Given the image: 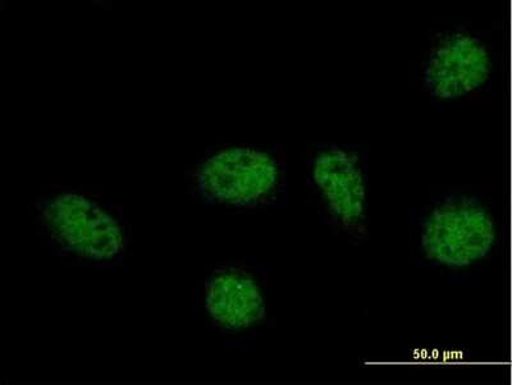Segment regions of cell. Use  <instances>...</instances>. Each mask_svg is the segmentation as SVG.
<instances>
[{
  "instance_id": "obj_3",
  "label": "cell",
  "mask_w": 512,
  "mask_h": 385,
  "mask_svg": "<svg viewBox=\"0 0 512 385\" xmlns=\"http://www.w3.org/2000/svg\"><path fill=\"white\" fill-rule=\"evenodd\" d=\"M498 241L500 222L495 210L472 192H451L425 205L416 227L420 258L451 272L484 263Z\"/></svg>"
},
{
  "instance_id": "obj_2",
  "label": "cell",
  "mask_w": 512,
  "mask_h": 385,
  "mask_svg": "<svg viewBox=\"0 0 512 385\" xmlns=\"http://www.w3.org/2000/svg\"><path fill=\"white\" fill-rule=\"evenodd\" d=\"M190 180L205 204L233 210L265 209L285 199L286 159L277 145H221L201 155Z\"/></svg>"
},
{
  "instance_id": "obj_6",
  "label": "cell",
  "mask_w": 512,
  "mask_h": 385,
  "mask_svg": "<svg viewBox=\"0 0 512 385\" xmlns=\"http://www.w3.org/2000/svg\"><path fill=\"white\" fill-rule=\"evenodd\" d=\"M204 307L219 332L244 334L263 327L268 318L264 275L248 264L216 265L205 279Z\"/></svg>"
},
{
  "instance_id": "obj_5",
  "label": "cell",
  "mask_w": 512,
  "mask_h": 385,
  "mask_svg": "<svg viewBox=\"0 0 512 385\" xmlns=\"http://www.w3.org/2000/svg\"><path fill=\"white\" fill-rule=\"evenodd\" d=\"M497 70L491 41L479 31L455 26L437 32L423 50L419 81L438 100L472 99L487 91Z\"/></svg>"
},
{
  "instance_id": "obj_1",
  "label": "cell",
  "mask_w": 512,
  "mask_h": 385,
  "mask_svg": "<svg viewBox=\"0 0 512 385\" xmlns=\"http://www.w3.org/2000/svg\"><path fill=\"white\" fill-rule=\"evenodd\" d=\"M31 223L58 256L77 265L112 267L130 247L121 208L82 186H50L31 203Z\"/></svg>"
},
{
  "instance_id": "obj_4",
  "label": "cell",
  "mask_w": 512,
  "mask_h": 385,
  "mask_svg": "<svg viewBox=\"0 0 512 385\" xmlns=\"http://www.w3.org/2000/svg\"><path fill=\"white\" fill-rule=\"evenodd\" d=\"M306 181L324 222L337 235L360 242L368 232L370 167L367 151L329 142L310 150Z\"/></svg>"
}]
</instances>
